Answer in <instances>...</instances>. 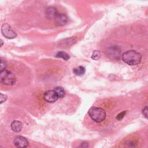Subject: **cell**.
Listing matches in <instances>:
<instances>
[{"label":"cell","instance_id":"18","mask_svg":"<svg viewBox=\"0 0 148 148\" xmlns=\"http://www.w3.org/2000/svg\"><path fill=\"white\" fill-rule=\"evenodd\" d=\"M7 99V96L6 95H4L3 94H1V97H0V102L1 103H3V102H5L6 101V99Z\"/></svg>","mask_w":148,"mask_h":148},{"label":"cell","instance_id":"1","mask_svg":"<svg viewBox=\"0 0 148 148\" xmlns=\"http://www.w3.org/2000/svg\"><path fill=\"white\" fill-rule=\"evenodd\" d=\"M122 60L129 65H136L140 62L142 56L135 50H128L123 54Z\"/></svg>","mask_w":148,"mask_h":148},{"label":"cell","instance_id":"4","mask_svg":"<svg viewBox=\"0 0 148 148\" xmlns=\"http://www.w3.org/2000/svg\"><path fill=\"white\" fill-rule=\"evenodd\" d=\"M1 32L2 35L8 39H13L17 36L16 32L7 23H5L2 25Z\"/></svg>","mask_w":148,"mask_h":148},{"label":"cell","instance_id":"13","mask_svg":"<svg viewBox=\"0 0 148 148\" xmlns=\"http://www.w3.org/2000/svg\"><path fill=\"white\" fill-rule=\"evenodd\" d=\"M54 90L57 94L58 98H63L65 94V90L61 87H56Z\"/></svg>","mask_w":148,"mask_h":148},{"label":"cell","instance_id":"9","mask_svg":"<svg viewBox=\"0 0 148 148\" xmlns=\"http://www.w3.org/2000/svg\"><path fill=\"white\" fill-rule=\"evenodd\" d=\"M23 128L22 123L17 120H14L11 123V128L14 132H19Z\"/></svg>","mask_w":148,"mask_h":148},{"label":"cell","instance_id":"6","mask_svg":"<svg viewBox=\"0 0 148 148\" xmlns=\"http://www.w3.org/2000/svg\"><path fill=\"white\" fill-rule=\"evenodd\" d=\"M14 144L17 148H26L28 146V142L25 138L18 136L14 138Z\"/></svg>","mask_w":148,"mask_h":148},{"label":"cell","instance_id":"17","mask_svg":"<svg viewBox=\"0 0 148 148\" xmlns=\"http://www.w3.org/2000/svg\"><path fill=\"white\" fill-rule=\"evenodd\" d=\"M88 147H89L88 143L86 142H84L81 143V145L79 147H77V148H88Z\"/></svg>","mask_w":148,"mask_h":148},{"label":"cell","instance_id":"8","mask_svg":"<svg viewBox=\"0 0 148 148\" xmlns=\"http://www.w3.org/2000/svg\"><path fill=\"white\" fill-rule=\"evenodd\" d=\"M55 19L56 22L60 25H64L68 22V17L64 13H58Z\"/></svg>","mask_w":148,"mask_h":148},{"label":"cell","instance_id":"14","mask_svg":"<svg viewBox=\"0 0 148 148\" xmlns=\"http://www.w3.org/2000/svg\"><path fill=\"white\" fill-rule=\"evenodd\" d=\"M101 57V53L98 50H94L92 53L91 58L95 60H97Z\"/></svg>","mask_w":148,"mask_h":148},{"label":"cell","instance_id":"11","mask_svg":"<svg viewBox=\"0 0 148 148\" xmlns=\"http://www.w3.org/2000/svg\"><path fill=\"white\" fill-rule=\"evenodd\" d=\"M121 49L118 47H113L110 48V50H109V53L110 55L112 56H119L120 54Z\"/></svg>","mask_w":148,"mask_h":148},{"label":"cell","instance_id":"19","mask_svg":"<svg viewBox=\"0 0 148 148\" xmlns=\"http://www.w3.org/2000/svg\"><path fill=\"white\" fill-rule=\"evenodd\" d=\"M6 66V63L5 62V61H3L2 60L1 61V71H2V70L5 69Z\"/></svg>","mask_w":148,"mask_h":148},{"label":"cell","instance_id":"2","mask_svg":"<svg viewBox=\"0 0 148 148\" xmlns=\"http://www.w3.org/2000/svg\"><path fill=\"white\" fill-rule=\"evenodd\" d=\"M88 113L90 118L97 123L102 122L106 117L105 111L101 108L92 107L88 110Z\"/></svg>","mask_w":148,"mask_h":148},{"label":"cell","instance_id":"5","mask_svg":"<svg viewBox=\"0 0 148 148\" xmlns=\"http://www.w3.org/2000/svg\"><path fill=\"white\" fill-rule=\"evenodd\" d=\"M58 98V96L54 90H48L43 94V99L47 102H54Z\"/></svg>","mask_w":148,"mask_h":148},{"label":"cell","instance_id":"12","mask_svg":"<svg viewBox=\"0 0 148 148\" xmlns=\"http://www.w3.org/2000/svg\"><path fill=\"white\" fill-rule=\"evenodd\" d=\"M56 57L58 58H61L65 61H67L70 58V56L68 53L64 51H58L56 54Z\"/></svg>","mask_w":148,"mask_h":148},{"label":"cell","instance_id":"7","mask_svg":"<svg viewBox=\"0 0 148 148\" xmlns=\"http://www.w3.org/2000/svg\"><path fill=\"white\" fill-rule=\"evenodd\" d=\"M46 16L49 19L56 18L57 15L58 14L56 8L53 6H50L47 8L45 11Z\"/></svg>","mask_w":148,"mask_h":148},{"label":"cell","instance_id":"16","mask_svg":"<svg viewBox=\"0 0 148 148\" xmlns=\"http://www.w3.org/2000/svg\"><path fill=\"white\" fill-rule=\"evenodd\" d=\"M142 113L146 118L148 119V106H146L143 108L142 110Z\"/></svg>","mask_w":148,"mask_h":148},{"label":"cell","instance_id":"3","mask_svg":"<svg viewBox=\"0 0 148 148\" xmlns=\"http://www.w3.org/2000/svg\"><path fill=\"white\" fill-rule=\"evenodd\" d=\"M1 83L5 85L12 86L16 81L15 75L11 71L4 69L0 72Z\"/></svg>","mask_w":148,"mask_h":148},{"label":"cell","instance_id":"15","mask_svg":"<svg viewBox=\"0 0 148 148\" xmlns=\"http://www.w3.org/2000/svg\"><path fill=\"white\" fill-rule=\"evenodd\" d=\"M125 114H126V111H125V110L123 111V112H121V113H119V114L117 115V116H116V119H117V120H122L123 118L124 117V116H125Z\"/></svg>","mask_w":148,"mask_h":148},{"label":"cell","instance_id":"20","mask_svg":"<svg viewBox=\"0 0 148 148\" xmlns=\"http://www.w3.org/2000/svg\"><path fill=\"white\" fill-rule=\"evenodd\" d=\"M1 46H2V45H3V41L1 39Z\"/></svg>","mask_w":148,"mask_h":148},{"label":"cell","instance_id":"10","mask_svg":"<svg viewBox=\"0 0 148 148\" xmlns=\"http://www.w3.org/2000/svg\"><path fill=\"white\" fill-rule=\"evenodd\" d=\"M85 72H86V69L82 66H80L76 68H74L73 70V72L74 73V74L77 76H82L84 75Z\"/></svg>","mask_w":148,"mask_h":148}]
</instances>
